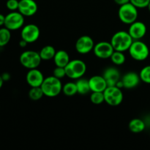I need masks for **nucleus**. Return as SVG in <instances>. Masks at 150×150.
Wrapping results in <instances>:
<instances>
[{"mask_svg":"<svg viewBox=\"0 0 150 150\" xmlns=\"http://www.w3.org/2000/svg\"><path fill=\"white\" fill-rule=\"evenodd\" d=\"M62 86L63 85L59 79L51 76L45 78L40 87L45 96L54 98L62 92Z\"/></svg>","mask_w":150,"mask_h":150,"instance_id":"f257e3e1","label":"nucleus"},{"mask_svg":"<svg viewBox=\"0 0 150 150\" xmlns=\"http://www.w3.org/2000/svg\"><path fill=\"white\" fill-rule=\"evenodd\" d=\"M110 42L114 51L125 52L128 51L129 48L133 43V39L128 33V32L119 31L113 35Z\"/></svg>","mask_w":150,"mask_h":150,"instance_id":"f03ea898","label":"nucleus"},{"mask_svg":"<svg viewBox=\"0 0 150 150\" xmlns=\"http://www.w3.org/2000/svg\"><path fill=\"white\" fill-rule=\"evenodd\" d=\"M66 76L71 79H79L83 77L86 72V64L83 60L73 59L65 66Z\"/></svg>","mask_w":150,"mask_h":150,"instance_id":"7ed1b4c3","label":"nucleus"},{"mask_svg":"<svg viewBox=\"0 0 150 150\" xmlns=\"http://www.w3.org/2000/svg\"><path fill=\"white\" fill-rule=\"evenodd\" d=\"M128 51L131 58L136 61H144L149 55V47L141 40H133Z\"/></svg>","mask_w":150,"mask_h":150,"instance_id":"20e7f679","label":"nucleus"},{"mask_svg":"<svg viewBox=\"0 0 150 150\" xmlns=\"http://www.w3.org/2000/svg\"><path fill=\"white\" fill-rule=\"evenodd\" d=\"M138 15V8L130 2L120 6L118 16L120 20L123 23L128 25L131 24L132 23L137 21Z\"/></svg>","mask_w":150,"mask_h":150,"instance_id":"39448f33","label":"nucleus"},{"mask_svg":"<svg viewBox=\"0 0 150 150\" xmlns=\"http://www.w3.org/2000/svg\"><path fill=\"white\" fill-rule=\"evenodd\" d=\"M19 60L21 65L29 70L38 68L42 62V59L40 56L39 52L32 50L23 51L21 54Z\"/></svg>","mask_w":150,"mask_h":150,"instance_id":"423d86ee","label":"nucleus"},{"mask_svg":"<svg viewBox=\"0 0 150 150\" xmlns=\"http://www.w3.org/2000/svg\"><path fill=\"white\" fill-rule=\"evenodd\" d=\"M103 94L105 102L111 106H117L122 103L124 95L121 89L117 86H107Z\"/></svg>","mask_w":150,"mask_h":150,"instance_id":"0eeeda50","label":"nucleus"},{"mask_svg":"<svg viewBox=\"0 0 150 150\" xmlns=\"http://www.w3.org/2000/svg\"><path fill=\"white\" fill-rule=\"evenodd\" d=\"M24 24V16L19 11H11L5 16L4 27L10 31H15L21 29Z\"/></svg>","mask_w":150,"mask_h":150,"instance_id":"6e6552de","label":"nucleus"},{"mask_svg":"<svg viewBox=\"0 0 150 150\" xmlns=\"http://www.w3.org/2000/svg\"><path fill=\"white\" fill-rule=\"evenodd\" d=\"M40 36V30L37 25L34 23L25 25L22 27L21 37V39L26 40L28 43L35 42Z\"/></svg>","mask_w":150,"mask_h":150,"instance_id":"1a4fd4ad","label":"nucleus"},{"mask_svg":"<svg viewBox=\"0 0 150 150\" xmlns=\"http://www.w3.org/2000/svg\"><path fill=\"white\" fill-rule=\"evenodd\" d=\"M114 51V49L111 42H107V41H101L95 44L93 48V52L95 55L98 58L102 59H110Z\"/></svg>","mask_w":150,"mask_h":150,"instance_id":"9d476101","label":"nucleus"},{"mask_svg":"<svg viewBox=\"0 0 150 150\" xmlns=\"http://www.w3.org/2000/svg\"><path fill=\"white\" fill-rule=\"evenodd\" d=\"M95 42L91 37L88 35H83L76 40L75 48L76 51L80 54H89L93 51Z\"/></svg>","mask_w":150,"mask_h":150,"instance_id":"9b49d317","label":"nucleus"},{"mask_svg":"<svg viewBox=\"0 0 150 150\" xmlns=\"http://www.w3.org/2000/svg\"><path fill=\"white\" fill-rule=\"evenodd\" d=\"M38 4L35 0H20L18 10L24 17L33 16L38 11Z\"/></svg>","mask_w":150,"mask_h":150,"instance_id":"f8f14e48","label":"nucleus"},{"mask_svg":"<svg viewBox=\"0 0 150 150\" xmlns=\"http://www.w3.org/2000/svg\"><path fill=\"white\" fill-rule=\"evenodd\" d=\"M146 26L142 21H136L135 22L130 24V27L128 29V33L133 39V40H141L146 35Z\"/></svg>","mask_w":150,"mask_h":150,"instance_id":"ddd939ff","label":"nucleus"},{"mask_svg":"<svg viewBox=\"0 0 150 150\" xmlns=\"http://www.w3.org/2000/svg\"><path fill=\"white\" fill-rule=\"evenodd\" d=\"M44 78L42 72L38 68L30 69L26 73V81L30 87H36L40 86L43 82Z\"/></svg>","mask_w":150,"mask_h":150,"instance_id":"4468645a","label":"nucleus"},{"mask_svg":"<svg viewBox=\"0 0 150 150\" xmlns=\"http://www.w3.org/2000/svg\"><path fill=\"white\" fill-rule=\"evenodd\" d=\"M103 76L105 79L108 86H116L119 81L121 79L120 72L115 67H109L105 69Z\"/></svg>","mask_w":150,"mask_h":150,"instance_id":"2eb2a0df","label":"nucleus"},{"mask_svg":"<svg viewBox=\"0 0 150 150\" xmlns=\"http://www.w3.org/2000/svg\"><path fill=\"white\" fill-rule=\"evenodd\" d=\"M121 81L123 83V87L125 89H133L139 84L141 81L140 76L136 72H127L122 77Z\"/></svg>","mask_w":150,"mask_h":150,"instance_id":"dca6fc26","label":"nucleus"},{"mask_svg":"<svg viewBox=\"0 0 150 150\" xmlns=\"http://www.w3.org/2000/svg\"><path fill=\"white\" fill-rule=\"evenodd\" d=\"M89 83L91 92H104L108 86L103 75L92 76L89 79Z\"/></svg>","mask_w":150,"mask_h":150,"instance_id":"f3484780","label":"nucleus"},{"mask_svg":"<svg viewBox=\"0 0 150 150\" xmlns=\"http://www.w3.org/2000/svg\"><path fill=\"white\" fill-rule=\"evenodd\" d=\"M53 59L57 67H65V66L70 61L68 53L64 50H59L58 51H57Z\"/></svg>","mask_w":150,"mask_h":150,"instance_id":"a211bd4d","label":"nucleus"},{"mask_svg":"<svg viewBox=\"0 0 150 150\" xmlns=\"http://www.w3.org/2000/svg\"><path fill=\"white\" fill-rule=\"evenodd\" d=\"M129 130L133 133H140L146 128V123L144 120L139 118L133 119L128 124Z\"/></svg>","mask_w":150,"mask_h":150,"instance_id":"6ab92c4d","label":"nucleus"},{"mask_svg":"<svg viewBox=\"0 0 150 150\" xmlns=\"http://www.w3.org/2000/svg\"><path fill=\"white\" fill-rule=\"evenodd\" d=\"M56 52H57V51H56L54 46L47 45L41 48L39 54L42 60L48 61V60H51L54 59Z\"/></svg>","mask_w":150,"mask_h":150,"instance_id":"aec40b11","label":"nucleus"},{"mask_svg":"<svg viewBox=\"0 0 150 150\" xmlns=\"http://www.w3.org/2000/svg\"><path fill=\"white\" fill-rule=\"evenodd\" d=\"M76 83V86H77L78 94L83 95H86L89 92H91L90 86H89V79L81 78V79H77Z\"/></svg>","mask_w":150,"mask_h":150,"instance_id":"412c9836","label":"nucleus"},{"mask_svg":"<svg viewBox=\"0 0 150 150\" xmlns=\"http://www.w3.org/2000/svg\"><path fill=\"white\" fill-rule=\"evenodd\" d=\"M62 92L66 96L71 97L78 94L76 82H67L62 86Z\"/></svg>","mask_w":150,"mask_h":150,"instance_id":"4be33fe9","label":"nucleus"},{"mask_svg":"<svg viewBox=\"0 0 150 150\" xmlns=\"http://www.w3.org/2000/svg\"><path fill=\"white\" fill-rule=\"evenodd\" d=\"M110 59H111L113 64H114L115 65L117 66L123 64L125 62L126 60L125 55L124 54V52L119 51H114V52H113L112 55L110 57Z\"/></svg>","mask_w":150,"mask_h":150,"instance_id":"5701e85b","label":"nucleus"},{"mask_svg":"<svg viewBox=\"0 0 150 150\" xmlns=\"http://www.w3.org/2000/svg\"><path fill=\"white\" fill-rule=\"evenodd\" d=\"M11 39L10 30L6 27L0 29V47H4L9 43Z\"/></svg>","mask_w":150,"mask_h":150,"instance_id":"b1692460","label":"nucleus"},{"mask_svg":"<svg viewBox=\"0 0 150 150\" xmlns=\"http://www.w3.org/2000/svg\"><path fill=\"white\" fill-rule=\"evenodd\" d=\"M44 95L43 92L40 86H36V87H31L29 91V98L32 100H39L42 98Z\"/></svg>","mask_w":150,"mask_h":150,"instance_id":"393cba45","label":"nucleus"},{"mask_svg":"<svg viewBox=\"0 0 150 150\" xmlns=\"http://www.w3.org/2000/svg\"><path fill=\"white\" fill-rule=\"evenodd\" d=\"M90 101L95 105H100L105 102L103 92H92L90 95Z\"/></svg>","mask_w":150,"mask_h":150,"instance_id":"a878e982","label":"nucleus"},{"mask_svg":"<svg viewBox=\"0 0 150 150\" xmlns=\"http://www.w3.org/2000/svg\"><path fill=\"white\" fill-rule=\"evenodd\" d=\"M139 76L142 81L150 84V65H146L141 70Z\"/></svg>","mask_w":150,"mask_h":150,"instance_id":"bb28decb","label":"nucleus"},{"mask_svg":"<svg viewBox=\"0 0 150 150\" xmlns=\"http://www.w3.org/2000/svg\"><path fill=\"white\" fill-rule=\"evenodd\" d=\"M130 2L137 8H145L148 7L150 0H130Z\"/></svg>","mask_w":150,"mask_h":150,"instance_id":"cd10ccee","label":"nucleus"},{"mask_svg":"<svg viewBox=\"0 0 150 150\" xmlns=\"http://www.w3.org/2000/svg\"><path fill=\"white\" fill-rule=\"evenodd\" d=\"M53 76L59 79H62L64 76H66L65 68L62 67H57L56 66V68L53 71Z\"/></svg>","mask_w":150,"mask_h":150,"instance_id":"c85d7f7f","label":"nucleus"},{"mask_svg":"<svg viewBox=\"0 0 150 150\" xmlns=\"http://www.w3.org/2000/svg\"><path fill=\"white\" fill-rule=\"evenodd\" d=\"M19 1L18 0H7L6 7L10 11H16L18 9Z\"/></svg>","mask_w":150,"mask_h":150,"instance_id":"c756f323","label":"nucleus"},{"mask_svg":"<svg viewBox=\"0 0 150 150\" xmlns=\"http://www.w3.org/2000/svg\"><path fill=\"white\" fill-rule=\"evenodd\" d=\"M1 78H2L4 81H8L10 78H11V76H10V74L9 73H4L1 75Z\"/></svg>","mask_w":150,"mask_h":150,"instance_id":"7c9ffc66","label":"nucleus"},{"mask_svg":"<svg viewBox=\"0 0 150 150\" xmlns=\"http://www.w3.org/2000/svg\"><path fill=\"white\" fill-rule=\"evenodd\" d=\"M114 1L116 4H118V5L120 6L123 5V4H127V3L130 2V0H114Z\"/></svg>","mask_w":150,"mask_h":150,"instance_id":"2f4dec72","label":"nucleus"},{"mask_svg":"<svg viewBox=\"0 0 150 150\" xmlns=\"http://www.w3.org/2000/svg\"><path fill=\"white\" fill-rule=\"evenodd\" d=\"M27 44L28 42L23 39L21 40L20 42H19V45H20V47H21V48H25V47L27 45Z\"/></svg>","mask_w":150,"mask_h":150,"instance_id":"473e14b6","label":"nucleus"},{"mask_svg":"<svg viewBox=\"0 0 150 150\" xmlns=\"http://www.w3.org/2000/svg\"><path fill=\"white\" fill-rule=\"evenodd\" d=\"M4 21H5V16L0 13V26H4Z\"/></svg>","mask_w":150,"mask_h":150,"instance_id":"72a5a7b5","label":"nucleus"},{"mask_svg":"<svg viewBox=\"0 0 150 150\" xmlns=\"http://www.w3.org/2000/svg\"><path fill=\"white\" fill-rule=\"evenodd\" d=\"M4 81H3L2 78H1V76H0V89H1V87H2L3 86V83H4Z\"/></svg>","mask_w":150,"mask_h":150,"instance_id":"f704fd0d","label":"nucleus"},{"mask_svg":"<svg viewBox=\"0 0 150 150\" xmlns=\"http://www.w3.org/2000/svg\"><path fill=\"white\" fill-rule=\"evenodd\" d=\"M147 8H148V10H149V13H150V2H149V5H148V7H147Z\"/></svg>","mask_w":150,"mask_h":150,"instance_id":"c9c22d12","label":"nucleus"},{"mask_svg":"<svg viewBox=\"0 0 150 150\" xmlns=\"http://www.w3.org/2000/svg\"><path fill=\"white\" fill-rule=\"evenodd\" d=\"M0 48H1V47H0Z\"/></svg>","mask_w":150,"mask_h":150,"instance_id":"e433bc0d","label":"nucleus"}]
</instances>
